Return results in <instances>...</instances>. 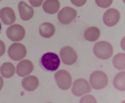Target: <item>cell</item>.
<instances>
[{"mask_svg":"<svg viewBox=\"0 0 125 103\" xmlns=\"http://www.w3.org/2000/svg\"><path fill=\"white\" fill-rule=\"evenodd\" d=\"M7 37L12 41H21L25 36V29L19 24L10 26L6 31Z\"/></svg>","mask_w":125,"mask_h":103,"instance_id":"cell-7","label":"cell"},{"mask_svg":"<svg viewBox=\"0 0 125 103\" xmlns=\"http://www.w3.org/2000/svg\"><path fill=\"white\" fill-rule=\"evenodd\" d=\"M97 5L101 8H108L111 5L113 0H95Z\"/></svg>","mask_w":125,"mask_h":103,"instance_id":"cell-21","label":"cell"},{"mask_svg":"<svg viewBox=\"0 0 125 103\" xmlns=\"http://www.w3.org/2000/svg\"><path fill=\"white\" fill-rule=\"evenodd\" d=\"M114 66L118 70H124L125 69V54L117 53L113 59Z\"/></svg>","mask_w":125,"mask_h":103,"instance_id":"cell-20","label":"cell"},{"mask_svg":"<svg viewBox=\"0 0 125 103\" xmlns=\"http://www.w3.org/2000/svg\"><path fill=\"white\" fill-rule=\"evenodd\" d=\"M41 64L45 70H49V71H54L59 68L61 64V59L56 53L47 52L43 54L41 59Z\"/></svg>","mask_w":125,"mask_h":103,"instance_id":"cell-1","label":"cell"},{"mask_svg":"<svg viewBox=\"0 0 125 103\" xmlns=\"http://www.w3.org/2000/svg\"><path fill=\"white\" fill-rule=\"evenodd\" d=\"M3 86H4V80L1 77H0V90L2 89Z\"/></svg>","mask_w":125,"mask_h":103,"instance_id":"cell-26","label":"cell"},{"mask_svg":"<svg viewBox=\"0 0 125 103\" xmlns=\"http://www.w3.org/2000/svg\"><path fill=\"white\" fill-rule=\"evenodd\" d=\"M18 11L20 17L23 21H29L33 17L34 9L31 6L28 5L23 1H21L18 4Z\"/></svg>","mask_w":125,"mask_h":103,"instance_id":"cell-13","label":"cell"},{"mask_svg":"<svg viewBox=\"0 0 125 103\" xmlns=\"http://www.w3.org/2000/svg\"><path fill=\"white\" fill-rule=\"evenodd\" d=\"M16 72V68L11 63H4L0 67V73L5 78H10L14 76Z\"/></svg>","mask_w":125,"mask_h":103,"instance_id":"cell-18","label":"cell"},{"mask_svg":"<svg viewBox=\"0 0 125 103\" xmlns=\"http://www.w3.org/2000/svg\"><path fill=\"white\" fill-rule=\"evenodd\" d=\"M72 91L75 96H82L87 93H90L92 91V88L90 86V83L86 80L79 78L73 83Z\"/></svg>","mask_w":125,"mask_h":103,"instance_id":"cell-5","label":"cell"},{"mask_svg":"<svg viewBox=\"0 0 125 103\" xmlns=\"http://www.w3.org/2000/svg\"><path fill=\"white\" fill-rule=\"evenodd\" d=\"M77 17V11L71 7H64L58 14V19L60 22L64 25L69 24Z\"/></svg>","mask_w":125,"mask_h":103,"instance_id":"cell-9","label":"cell"},{"mask_svg":"<svg viewBox=\"0 0 125 103\" xmlns=\"http://www.w3.org/2000/svg\"><path fill=\"white\" fill-rule=\"evenodd\" d=\"M114 86L116 89L121 91L125 90V72H120L114 78Z\"/></svg>","mask_w":125,"mask_h":103,"instance_id":"cell-19","label":"cell"},{"mask_svg":"<svg viewBox=\"0 0 125 103\" xmlns=\"http://www.w3.org/2000/svg\"><path fill=\"white\" fill-rule=\"evenodd\" d=\"M60 55L62 62L67 65H72L75 64L78 59L77 52L71 46H64L60 52Z\"/></svg>","mask_w":125,"mask_h":103,"instance_id":"cell-8","label":"cell"},{"mask_svg":"<svg viewBox=\"0 0 125 103\" xmlns=\"http://www.w3.org/2000/svg\"><path fill=\"white\" fill-rule=\"evenodd\" d=\"M0 1H2V0H0Z\"/></svg>","mask_w":125,"mask_h":103,"instance_id":"cell-28","label":"cell"},{"mask_svg":"<svg viewBox=\"0 0 125 103\" xmlns=\"http://www.w3.org/2000/svg\"><path fill=\"white\" fill-rule=\"evenodd\" d=\"M43 0H30V3L33 7H39L42 5Z\"/></svg>","mask_w":125,"mask_h":103,"instance_id":"cell-23","label":"cell"},{"mask_svg":"<svg viewBox=\"0 0 125 103\" xmlns=\"http://www.w3.org/2000/svg\"><path fill=\"white\" fill-rule=\"evenodd\" d=\"M55 81L57 83V85L62 90L69 89L72 85V77L70 73L65 70H58L54 76Z\"/></svg>","mask_w":125,"mask_h":103,"instance_id":"cell-4","label":"cell"},{"mask_svg":"<svg viewBox=\"0 0 125 103\" xmlns=\"http://www.w3.org/2000/svg\"><path fill=\"white\" fill-rule=\"evenodd\" d=\"M0 18L6 25H11L16 21L15 11L10 7H4L0 9Z\"/></svg>","mask_w":125,"mask_h":103,"instance_id":"cell-12","label":"cell"},{"mask_svg":"<svg viewBox=\"0 0 125 103\" xmlns=\"http://www.w3.org/2000/svg\"><path fill=\"white\" fill-rule=\"evenodd\" d=\"M8 54L10 58L13 60L18 61L24 59V57L27 54V49L26 47L21 43H14L9 47L8 50Z\"/></svg>","mask_w":125,"mask_h":103,"instance_id":"cell-6","label":"cell"},{"mask_svg":"<svg viewBox=\"0 0 125 103\" xmlns=\"http://www.w3.org/2000/svg\"><path fill=\"white\" fill-rule=\"evenodd\" d=\"M5 52V45L2 41H0V57H2Z\"/></svg>","mask_w":125,"mask_h":103,"instance_id":"cell-25","label":"cell"},{"mask_svg":"<svg viewBox=\"0 0 125 103\" xmlns=\"http://www.w3.org/2000/svg\"><path fill=\"white\" fill-rule=\"evenodd\" d=\"M39 33L43 38H51L55 33V27L50 22H44L40 26Z\"/></svg>","mask_w":125,"mask_h":103,"instance_id":"cell-15","label":"cell"},{"mask_svg":"<svg viewBox=\"0 0 125 103\" xmlns=\"http://www.w3.org/2000/svg\"><path fill=\"white\" fill-rule=\"evenodd\" d=\"M23 88L27 91H34L39 85V80L35 76H28L22 81Z\"/></svg>","mask_w":125,"mask_h":103,"instance_id":"cell-14","label":"cell"},{"mask_svg":"<svg viewBox=\"0 0 125 103\" xmlns=\"http://www.w3.org/2000/svg\"><path fill=\"white\" fill-rule=\"evenodd\" d=\"M71 2L76 6H83L86 3V0H71Z\"/></svg>","mask_w":125,"mask_h":103,"instance_id":"cell-24","label":"cell"},{"mask_svg":"<svg viewBox=\"0 0 125 103\" xmlns=\"http://www.w3.org/2000/svg\"><path fill=\"white\" fill-rule=\"evenodd\" d=\"M90 84L94 89H102L108 84V77L103 71H94L90 77Z\"/></svg>","mask_w":125,"mask_h":103,"instance_id":"cell-3","label":"cell"},{"mask_svg":"<svg viewBox=\"0 0 125 103\" xmlns=\"http://www.w3.org/2000/svg\"><path fill=\"white\" fill-rule=\"evenodd\" d=\"M104 22L108 27H113L120 20V12L116 9H109L104 15Z\"/></svg>","mask_w":125,"mask_h":103,"instance_id":"cell-10","label":"cell"},{"mask_svg":"<svg viewBox=\"0 0 125 103\" xmlns=\"http://www.w3.org/2000/svg\"><path fill=\"white\" fill-rule=\"evenodd\" d=\"M84 36L85 40L90 42L97 41V40L100 37V30L97 27H91L85 31Z\"/></svg>","mask_w":125,"mask_h":103,"instance_id":"cell-17","label":"cell"},{"mask_svg":"<svg viewBox=\"0 0 125 103\" xmlns=\"http://www.w3.org/2000/svg\"><path fill=\"white\" fill-rule=\"evenodd\" d=\"M1 28H2V27H1V23H0V31H1Z\"/></svg>","mask_w":125,"mask_h":103,"instance_id":"cell-27","label":"cell"},{"mask_svg":"<svg viewBox=\"0 0 125 103\" xmlns=\"http://www.w3.org/2000/svg\"><path fill=\"white\" fill-rule=\"evenodd\" d=\"M80 102H97V100L92 95H85L80 99Z\"/></svg>","mask_w":125,"mask_h":103,"instance_id":"cell-22","label":"cell"},{"mask_svg":"<svg viewBox=\"0 0 125 103\" xmlns=\"http://www.w3.org/2000/svg\"><path fill=\"white\" fill-rule=\"evenodd\" d=\"M17 73L19 77H27L34 70V64L30 60H22L17 66Z\"/></svg>","mask_w":125,"mask_h":103,"instance_id":"cell-11","label":"cell"},{"mask_svg":"<svg viewBox=\"0 0 125 103\" xmlns=\"http://www.w3.org/2000/svg\"><path fill=\"white\" fill-rule=\"evenodd\" d=\"M60 5L61 4H60L59 0H46L43 3L42 8L45 12L53 15L58 12V10L60 9Z\"/></svg>","mask_w":125,"mask_h":103,"instance_id":"cell-16","label":"cell"},{"mask_svg":"<svg viewBox=\"0 0 125 103\" xmlns=\"http://www.w3.org/2000/svg\"><path fill=\"white\" fill-rule=\"evenodd\" d=\"M94 54L101 59H110L113 54V47L108 41H98L94 45Z\"/></svg>","mask_w":125,"mask_h":103,"instance_id":"cell-2","label":"cell"}]
</instances>
